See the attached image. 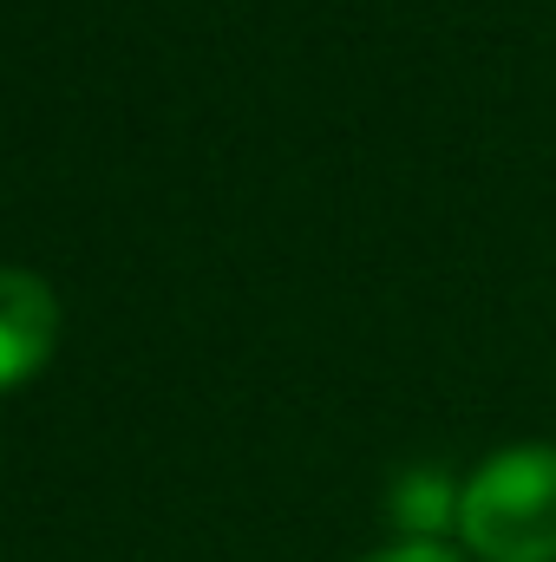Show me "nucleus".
Wrapping results in <instances>:
<instances>
[{
	"instance_id": "nucleus-1",
	"label": "nucleus",
	"mask_w": 556,
	"mask_h": 562,
	"mask_svg": "<svg viewBox=\"0 0 556 562\" xmlns=\"http://www.w3.org/2000/svg\"><path fill=\"white\" fill-rule=\"evenodd\" d=\"M458 537L478 562H556V451L511 445L458 491Z\"/></svg>"
},
{
	"instance_id": "nucleus-3",
	"label": "nucleus",
	"mask_w": 556,
	"mask_h": 562,
	"mask_svg": "<svg viewBox=\"0 0 556 562\" xmlns=\"http://www.w3.org/2000/svg\"><path fill=\"white\" fill-rule=\"evenodd\" d=\"M367 562H465L458 550H445V543H425V537H413V543H393V550H380V557Z\"/></svg>"
},
{
	"instance_id": "nucleus-2",
	"label": "nucleus",
	"mask_w": 556,
	"mask_h": 562,
	"mask_svg": "<svg viewBox=\"0 0 556 562\" xmlns=\"http://www.w3.org/2000/svg\"><path fill=\"white\" fill-rule=\"evenodd\" d=\"M59 347V301L26 269H0V393L26 386Z\"/></svg>"
}]
</instances>
